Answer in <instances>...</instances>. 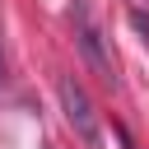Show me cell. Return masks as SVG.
<instances>
[{"label": "cell", "mask_w": 149, "mask_h": 149, "mask_svg": "<svg viewBox=\"0 0 149 149\" xmlns=\"http://www.w3.org/2000/svg\"><path fill=\"white\" fill-rule=\"evenodd\" d=\"M74 37H79V51H84V61L93 65V74H98L102 84H116V65H112V56L102 51V33L93 28V19H88L84 5H74Z\"/></svg>", "instance_id": "obj_2"}, {"label": "cell", "mask_w": 149, "mask_h": 149, "mask_svg": "<svg viewBox=\"0 0 149 149\" xmlns=\"http://www.w3.org/2000/svg\"><path fill=\"white\" fill-rule=\"evenodd\" d=\"M56 93H61V107H65V121L74 126V135L84 140V144H102V130H98V112H93V102H88V93L79 88V79H70V74H61L56 79Z\"/></svg>", "instance_id": "obj_1"}, {"label": "cell", "mask_w": 149, "mask_h": 149, "mask_svg": "<svg viewBox=\"0 0 149 149\" xmlns=\"http://www.w3.org/2000/svg\"><path fill=\"white\" fill-rule=\"evenodd\" d=\"M130 23H135V28L144 33V42H149V19H144V9H135V14H130Z\"/></svg>", "instance_id": "obj_3"}]
</instances>
